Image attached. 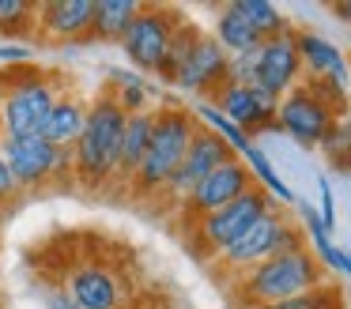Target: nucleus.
<instances>
[{
  "instance_id": "nucleus-21",
  "label": "nucleus",
  "mask_w": 351,
  "mask_h": 309,
  "mask_svg": "<svg viewBox=\"0 0 351 309\" xmlns=\"http://www.w3.org/2000/svg\"><path fill=\"white\" fill-rule=\"evenodd\" d=\"M212 38L223 45V49H227V57H234V53H250V49H257V45L265 42V38L250 27V19L238 12V4H223L219 8Z\"/></svg>"
},
{
  "instance_id": "nucleus-1",
  "label": "nucleus",
  "mask_w": 351,
  "mask_h": 309,
  "mask_svg": "<svg viewBox=\"0 0 351 309\" xmlns=\"http://www.w3.org/2000/svg\"><path fill=\"white\" fill-rule=\"evenodd\" d=\"M125 117L114 87L99 90L87 102V125L80 140L72 143V173L76 185L84 188H102L117 177V158H121V136H125Z\"/></svg>"
},
{
  "instance_id": "nucleus-18",
  "label": "nucleus",
  "mask_w": 351,
  "mask_h": 309,
  "mask_svg": "<svg viewBox=\"0 0 351 309\" xmlns=\"http://www.w3.org/2000/svg\"><path fill=\"white\" fill-rule=\"evenodd\" d=\"M84 125H87V102L80 95L61 90L46 128H42V140H49L53 147H72L80 140V132H84Z\"/></svg>"
},
{
  "instance_id": "nucleus-23",
  "label": "nucleus",
  "mask_w": 351,
  "mask_h": 309,
  "mask_svg": "<svg viewBox=\"0 0 351 309\" xmlns=\"http://www.w3.org/2000/svg\"><path fill=\"white\" fill-rule=\"evenodd\" d=\"M110 83H114V95H117V102H121L125 113L152 110V87H147L144 75L125 72V68H110Z\"/></svg>"
},
{
  "instance_id": "nucleus-25",
  "label": "nucleus",
  "mask_w": 351,
  "mask_h": 309,
  "mask_svg": "<svg viewBox=\"0 0 351 309\" xmlns=\"http://www.w3.org/2000/svg\"><path fill=\"white\" fill-rule=\"evenodd\" d=\"M238 12L250 19V27L257 30L261 38H272V34H283L287 30V19H283V12L276 4H268V0H234Z\"/></svg>"
},
{
  "instance_id": "nucleus-15",
  "label": "nucleus",
  "mask_w": 351,
  "mask_h": 309,
  "mask_svg": "<svg viewBox=\"0 0 351 309\" xmlns=\"http://www.w3.org/2000/svg\"><path fill=\"white\" fill-rule=\"evenodd\" d=\"M227 64H230L227 49H223L212 34H200L197 45H193V53H189V60H185L182 72H178L174 87L189 90V95H200V98H212L215 90L227 83Z\"/></svg>"
},
{
  "instance_id": "nucleus-22",
  "label": "nucleus",
  "mask_w": 351,
  "mask_h": 309,
  "mask_svg": "<svg viewBox=\"0 0 351 309\" xmlns=\"http://www.w3.org/2000/svg\"><path fill=\"white\" fill-rule=\"evenodd\" d=\"M200 34H204V30H200L197 23L178 19L174 38H170V45H167V57H162L159 72H155L162 83H174V79H178V72H182V64L189 60V53H193V45H197V38H200Z\"/></svg>"
},
{
  "instance_id": "nucleus-9",
  "label": "nucleus",
  "mask_w": 351,
  "mask_h": 309,
  "mask_svg": "<svg viewBox=\"0 0 351 309\" xmlns=\"http://www.w3.org/2000/svg\"><path fill=\"white\" fill-rule=\"evenodd\" d=\"M182 15H174L170 8H159V4H144L140 8V15L132 19V27L125 30V38L117 45H121V53L129 57L132 68H140V72H159L162 57H167V45L170 38H174V27Z\"/></svg>"
},
{
  "instance_id": "nucleus-28",
  "label": "nucleus",
  "mask_w": 351,
  "mask_h": 309,
  "mask_svg": "<svg viewBox=\"0 0 351 309\" xmlns=\"http://www.w3.org/2000/svg\"><path fill=\"white\" fill-rule=\"evenodd\" d=\"M253 75H257V49L234 53L227 64V83H253Z\"/></svg>"
},
{
  "instance_id": "nucleus-27",
  "label": "nucleus",
  "mask_w": 351,
  "mask_h": 309,
  "mask_svg": "<svg viewBox=\"0 0 351 309\" xmlns=\"http://www.w3.org/2000/svg\"><path fill=\"white\" fill-rule=\"evenodd\" d=\"M321 151L332 166L351 170V117H336V125L328 128V136L321 140Z\"/></svg>"
},
{
  "instance_id": "nucleus-19",
  "label": "nucleus",
  "mask_w": 351,
  "mask_h": 309,
  "mask_svg": "<svg viewBox=\"0 0 351 309\" xmlns=\"http://www.w3.org/2000/svg\"><path fill=\"white\" fill-rule=\"evenodd\" d=\"M152 128H155V110L129 113V117H125L121 158H117V177H114V181H125V185L132 181V173H136V170H140V162H144L147 143H152Z\"/></svg>"
},
{
  "instance_id": "nucleus-17",
  "label": "nucleus",
  "mask_w": 351,
  "mask_h": 309,
  "mask_svg": "<svg viewBox=\"0 0 351 309\" xmlns=\"http://www.w3.org/2000/svg\"><path fill=\"white\" fill-rule=\"evenodd\" d=\"M69 298L76 301V309H117L125 298V291H121L114 271L87 264V268H80L76 275H72Z\"/></svg>"
},
{
  "instance_id": "nucleus-31",
  "label": "nucleus",
  "mask_w": 351,
  "mask_h": 309,
  "mask_svg": "<svg viewBox=\"0 0 351 309\" xmlns=\"http://www.w3.org/2000/svg\"><path fill=\"white\" fill-rule=\"evenodd\" d=\"M16 196H19V185H16V177H12L8 162L0 158V203H12Z\"/></svg>"
},
{
  "instance_id": "nucleus-11",
  "label": "nucleus",
  "mask_w": 351,
  "mask_h": 309,
  "mask_svg": "<svg viewBox=\"0 0 351 309\" xmlns=\"http://www.w3.org/2000/svg\"><path fill=\"white\" fill-rule=\"evenodd\" d=\"M208 102L223 113L227 121H234L242 132H265L276 128V110H280V98L268 95V90L253 87V83H223Z\"/></svg>"
},
{
  "instance_id": "nucleus-10",
  "label": "nucleus",
  "mask_w": 351,
  "mask_h": 309,
  "mask_svg": "<svg viewBox=\"0 0 351 309\" xmlns=\"http://www.w3.org/2000/svg\"><path fill=\"white\" fill-rule=\"evenodd\" d=\"M250 188H253L250 166H245L242 158H227L219 170H212V173H208V177L182 200V215L189 219V223H200L204 215H212V211L234 203L238 196L250 193Z\"/></svg>"
},
{
  "instance_id": "nucleus-4",
  "label": "nucleus",
  "mask_w": 351,
  "mask_h": 309,
  "mask_svg": "<svg viewBox=\"0 0 351 309\" xmlns=\"http://www.w3.org/2000/svg\"><path fill=\"white\" fill-rule=\"evenodd\" d=\"M197 132H200V125H197V117H193V110H185V106H162V110H155L152 143H147V151H144L140 170L132 173V181H129L132 196L167 193L170 177L178 173V166H182V158H185V151H189V143Z\"/></svg>"
},
{
  "instance_id": "nucleus-14",
  "label": "nucleus",
  "mask_w": 351,
  "mask_h": 309,
  "mask_svg": "<svg viewBox=\"0 0 351 309\" xmlns=\"http://www.w3.org/2000/svg\"><path fill=\"white\" fill-rule=\"evenodd\" d=\"M227 158H234V151H230L215 132L200 128V132L193 136V143H189V151H185V158H182V166H178V173L170 177L167 196H174V200L182 203L185 196H189L193 188H197L212 170H219V166L227 162Z\"/></svg>"
},
{
  "instance_id": "nucleus-6",
  "label": "nucleus",
  "mask_w": 351,
  "mask_h": 309,
  "mask_svg": "<svg viewBox=\"0 0 351 309\" xmlns=\"http://www.w3.org/2000/svg\"><path fill=\"white\" fill-rule=\"evenodd\" d=\"M302 245H306L302 230L287 219V211L272 208V211H265L227 253L215 256V260H219V271H227V275L238 279V275H245V271H253L257 264L272 260V256H280V253H291V249H302Z\"/></svg>"
},
{
  "instance_id": "nucleus-30",
  "label": "nucleus",
  "mask_w": 351,
  "mask_h": 309,
  "mask_svg": "<svg viewBox=\"0 0 351 309\" xmlns=\"http://www.w3.org/2000/svg\"><path fill=\"white\" fill-rule=\"evenodd\" d=\"M0 64H8V68L31 64V45H0Z\"/></svg>"
},
{
  "instance_id": "nucleus-8",
  "label": "nucleus",
  "mask_w": 351,
  "mask_h": 309,
  "mask_svg": "<svg viewBox=\"0 0 351 309\" xmlns=\"http://www.w3.org/2000/svg\"><path fill=\"white\" fill-rule=\"evenodd\" d=\"M0 158L8 162L19 193H23V188H42V185H49V181H57V173L72 170V147H53V143L42 140V136L4 140L0 143Z\"/></svg>"
},
{
  "instance_id": "nucleus-26",
  "label": "nucleus",
  "mask_w": 351,
  "mask_h": 309,
  "mask_svg": "<svg viewBox=\"0 0 351 309\" xmlns=\"http://www.w3.org/2000/svg\"><path fill=\"white\" fill-rule=\"evenodd\" d=\"M250 309H343V298H340V286L321 283L310 294H298V298H287V301H272V306H250Z\"/></svg>"
},
{
  "instance_id": "nucleus-13",
  "label": "nucleus",
  "mask_w": 351,
  "mask_h": 309,
  "mask_svg": "<svg viewBox=\"0 0 351 309\" xmlns=\"http://www.w3.org/2000/svg\"><path fill=\"white\" fill-rule=\"evenodd\" d=\"M295 42H298L302 72L310 75L313 83H321L325 90H332L336 98L348 95L351 68H348V57L340 53V45L321 38V34H313V30H295Z\"/></svg>"
},
{
  "instance_id": "nucleus-16",
  "label": "nucleus",
  "mask_w": 351,
  "mask_h": 309,
  "mask_svg": "<svg viewBox=\"0 0 351 309\" xmlns=\"http://www.w3.org/2000/svg\"><path fill=\"white\" fill-rule=\"evenodd\" d=\"M95 0H46L38 4V30L49 42H80L91 34Z\"/></svg>"
},
{
  "instance_id": "nucleus-7",
  "label": "nucleus",
  "mask_w": 351,
  "mask_h": 309,
  "mask_svg": "<svg viewBox=\"0 0 351 309\" xmlns=\"http://www.w3.org/2000/svg\"><path fill=\"white\" fill-rule=\"evenodd\" d=\"M280 208V203L272 200V196L265 193V188L253 185L250 193H242L234 203H227V208L212 211V215H204L200 223H193V234H197V249L208 256H219L227 253L230 245H234L238 238H242L245 230H250L253 223H257L265 211Z\"/></svg>"
},
{
  "instance_id": "nucleus-33",
  "label": "nucleus",
  "mask_w": 351,
  "mask_h": 309,
  "mask_svg": "<svg viewBox=\"0 0 351 309\" xmlns=\"http://www.w3.org/2000/svg\"><path fill=\"white\" fill-rule=\"evenodd\" d=\"M332 15L343 23H351V0H340V4H332Z\"/></svg>"
},
{
  "instance_id": "nucleus-32",
  "label": "nucleus",
  "mask_w": 351,
  "mask_h": 309,
  "mask_svg": "<svg viewBox=\"0 0 351 309\" xmlns=\"http://www.w3.org/2000/svg\"><path fill=\"white\" fill-rule=\"evenodd\" d=\"M46 309H76V301L69 298V291H53V294H46Z\"/></svg>"
},
{
  "instance_id": "nucleus-20",
  "label": "nucleus",
  "mask_w": 351,
  "mask_h": 309,
  "mask_svg": "<svg viewBox=\"0 0 351 309\" xmlns=\"http://www.w3.org/2000/svg\"><path fill=\"white\" fill-rule=\"evenodd\" d=\"M136 0H95V19H91V42H121L132 19L140 15Z\"/></svg>"
},
{
  "instance_id": "nucleus-34",
  "label": "nucleus",
  "mask_w": 351,
  "mask_h": 309,
  "mask_svg": "<svg viewBox=\"0 0 351 309\" xmlns=\"http://www.w3.org/2000/svg\"><path fill=\"white\" fill-rule=\"evenodd\" d=\"M0 143H4V125H0Z\"/></svg>"
},
{
  "instance_id": "nucleus-29",
  "label": "nucleus",
  "mask_w": 351,
  "mask_h": 309,
  "mask_svg": "<svg viewBox=\"0 0 351 309\" xmlns=\"http://www.w3.org/2000/svg\"><path fill=\"white\" fill-rule=\"evenodd\" d=\"M317 196H321V203H317V215H321V226H325L328 234L336 230V193H332V181L321 173L317 177Z\"/></svg>"
},
{
  "instance_id": "nucleus-24",
  "label": "nucleus",
  "mask_w": 351,
  "mask_h": 309,
  "mask_svg": "<svg viewBox=\"0 0 351 309\" xmlns=\"http://www.w3.org/2000/svg\"><path fill=\"white\" fill-rule=\"evenodd\" d=\"M31 30H38V4L0 0V38H27Z\"/></svg>"
},
{
  "instance_id": "nucleus-12",
  "label": "nucleus",
  "mask_w": 351,
  "mask_h": 309,
  "mask_svg": "<svg viewBox=\"0 0 351 309\" xmlns=\"http://www.w3.org/2000/svg\"><path fill=\"white\" fill-rule=\"evenodd\" d=\"M298 79H302V60H298L295 30L287 27L283 34H272L257 45V75H253V87L283 98L287 90L298 87Z\"/></svg>"
},
{
  "instance_id": "nucleus-2",
  "label": "nucleus",
  "mask_w": 351,
  "mask_h": 309,
  "mask_svg": "<svg viewBox=\"0 0 351 309\" xmlns=\"http://www.w3.org/2000/svg\"><path fill=\"white\" fill-rule=\"evenodd\" d=\"M61 98V79L34 64L4 68L0 72V125L4 140H27L42 136L49 113Z\"/></svg>"
},
{
  "instance_id": "nucleus-3",
  "label": "nucleus",
  "mask_w": 351,
  "mask_h": 309,
  "mask_svg": "<svg viewBox=\"0 0 351 309\" xmlns=\"http://www.w3.org/2000/svg\"><path fill=\"white\" fill-rule=\"evenodd\" d=\"M321 283H328L325 268L302 245V249H291V253H280L272 260L257 264L245 275H238L234 294H238V306L250 309V306H272V301H287V298H298V294H310Z\"/></svg>"
},
{
  "instance_id": "nucleus-5",
  "label": "nucleus",
  "mask_w": 351,
  "mask_h": 309,
  "mask_svg": "<svg viewBox=\"0 0 351 309\" xmlns=\"http://www.w3.org/2000/svg\"><path fill=\"white\" fill-rule=\"evenodd\" d=\"M343 110V98H336L332 90H325L321 83H298L295 90L280 98L276 110V128L283 136L298 143V147H321V140L328 136V128L336 125Z\"/></svg>"
}]
</instances>
